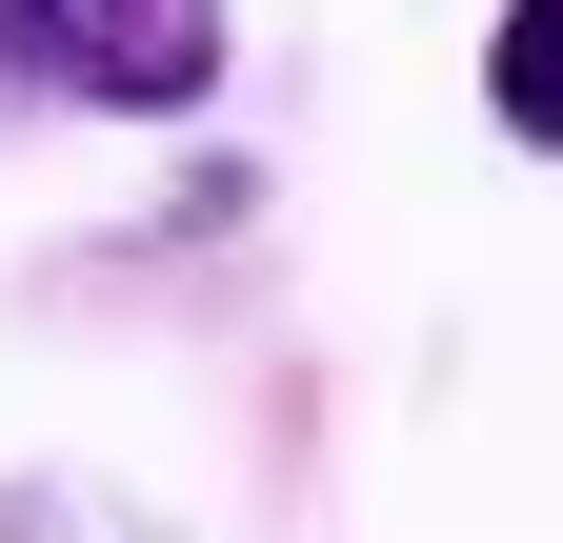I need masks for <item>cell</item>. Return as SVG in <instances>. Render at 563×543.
<instances>
[{
  "label": "cell",
  "instance_id": "cell-3",
  "mask_svg": "<svg viewBox=\"0 0 563 543\" xmlns=\"http://www.w3.org/2000/svg\"><path fill=\"white\" fill-rule=\"evenodd\" d=\"M0 543H121V523H101L81 484H0Z\"/></svg>",
  "mask_w": 563,
  "mask_h": 543
},
{
  "label": "cell",
  "instance_id": "cell-2",
  "mask_svg": "<svg viewBox=\"0 0 563 543\" xmlns=\"http://www.w3.org/2000/svg\"><path fill=\"white\" fill-rule=\"evenodd\" d=\"M483 121H504L523 162H563V0H504V41H483Z\"/></svg>",
  "mask_w": 563,
  "mask_h": 543
},
{
  "label": "cell",
  "instance_id": "cell-1",
  "mask_svg": "<svg viewBox=\"0 0 563 543\" xmlns=\"http://www.w3.org/2000/svg\"><path fill=\"white\" fill-rule=\"evenodd\" d=\"M0 60L21 81H81L121 121H181L222 81V0H0Z\"/></svg>",
  "mask_w": 563,
  "mask_h": 543
}]
</instances>
